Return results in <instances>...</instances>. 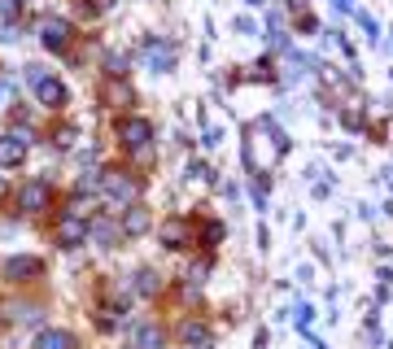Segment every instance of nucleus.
Segmentation results:
<instances>
[{"label":"nucleus","instance_id":"5","mask_svg":"<svg viewBox=\"0 0 393 349\" xmlns=\"http://www.w3.org/2000/svg\"><path fill=\"white\" fill-rule=\"evenodd\" d=\"M118 136H123V144H127V148H144L153 131H149V123H144V118H127Z\"/></svg>","mask_w":393,"mask_h":349},{"label":"nucleus","instance_id":"14","mask_svg":"<svg viewBox=\"0 0 393 349\" xmlns=\"http://www.w3.org/2000/svg\"><path fill=\"white\" fill-rule=\"evenodd\" d=\"M53 144H57V148H70V144H75V127H57Z\"/></svg>","mask_w":393,"mask_h":349},{"label":"nucleus","instance_id":"7","mask_svg":"<svg viewBox=\"0 0 393 349\" xmlns=\"http://www.w3.org/2000/svg\"><path fill=\"white\" fill-rule=\"evenodd\" d=\"M36 96H40V105H48V109H61V105H66V88H61L57 79L36 83Z\"/></svg>","mask_w":393,"mask_h":349},{"label":"nucleus","instance_id":"3","mask_svg":"<svg viewBox=\"0 0 393 349\" xmlns=\"http://www.w3.org/2000/svg\"><path fill=\"white\" fill-rule=\"evenodd\" d=\"M26 162V140L13 131V136H0V166H22Z\"/></svg>","mask_w":393,"mask_h":349},{"label":"nucleus","instance_id":"12","mask_svg":"<svg viewBox=\"0 0 393 349\" xmlns=\"http://www.w3.org/2000/svg\"><path fill=\"white\" fill-rule=\"evenodd\" d=\"M5 271H9L13 279H22V275H36L40 267H36V262H26V258H13V262H9V267H5Z\"/></svg>","mask_w":393,"mask_h":349},{"label":"nucleus","instance_id":"10","mask_svg":"<svg viewBox=\"0 0 393 349\" xmlns=\"http://www.w3.org/2000/svg\"><path fill=\"white\" fill-rule=\"evenodd\" d=\"M123 231H127V236H144V231H149V214H144L140 205H136V210H127Z\"/></svg>","mask_w":393,"mask_h":349},{"label":"nucleus","instance_id":"13","mask_svg":"<svg viewBox=\"0 0 393 349\" xmlns=\"http://www.w3.org/2000/svg\"><path fill=\"white\" fill-rule=\"evenodd\" d=\"M136 293L153 297V293H157V275H153V271H140V275H136Z\"/></svg>","mask_w":393,"mask_h":349},{"label":"nucleus","instance_id":"1","mask_svg":"<svg viewBox=\"0 0 393 349\" xmlns=\"http://www.w3.org/2000/svg\"><path fill=\"white\" fill-rule=\"evenodd\" d=\"M48 205H53V188H48L44 179H36V184H26V188H22V210L44 214Z\"/></svg>","mask_w":393,"mask_h":349},{"label":"nucleus","instance_id":"8","mask_svg":"<svg viewBox=\"0 0 393 349\" xmlns=\"http://www.w3.org/2000/svg\"><path fill=\"white\" fill-rule=\"evenodd\" d=\"M162 245L184 249V245H188V223H184V219H167V223H162Z\"/></svg>","mask_w":393,"mask_h":349},{"label":"nucleus","instance_id":"15","mask_svg":"<svg viewBox=\"0 0 393 349\" xmlns=\"http://www.w3.org/2000/svg\"><path fill=\"white\" fill-rule=\"evenodd\" d=\"M18 9H22L18 0H0V18H9V22H13V18H18Z\"/></svg>","mask_w":393,"mask_h":349},{"label":"nucleus","instance_id":"9","mask_svg":"<svg viewBox=\"0 0 393 349\" xmlns=\"http://www.w3.org/2000/svg\"><path fill=\"white\" fill-rule=\"evenodd\" d=\"M36 349H75V336L70 332H40V341H36Z\"/></svg>","mask_w":393,"mask_h":349},{"label":"nucleus","instance_id":"16","mask_svg":"<svg viewBox=\"0 0 393 349\" xmlns=\"http://www.w3.org/2000/svg\"><path fill=\"white\" fill-rule=\"evenodd\" d=\"M0 196H5V179H0Z\"/></svg>","mask_w":393,"mask_h":349},{"label":"nucleus","instance_id":"4","mask_svg":"<svg viewBox=\"0 0 393 349\" xmlns=\"http://www.w3.org/2000/svg\"><path fill=\"white\" fill-rule=\"evenodd\" d=\"M84 236H88V223L75 219V214H66L61 227H57V240H61L66 249H75V245H84Z\"/></svg>","mask_w":393,"mask_h":349},{"label":"nucleus","instance_id":"2","mask_svg":"<svg viewBox=\"0 0 393 349\" xmlns=\"http://www.w3.org/2000/svg\"><path fill=\"white\" fill-rule=\"evenodd\" d=\"M101 188H105L109 196H118V201H131V196L140 192V184H136L131 175H123V171H109V175L101 179Z\"/></svg>","mask_w":393,"mask_h":349},{"label":"nucleus","instance_id":"6","mask_svg":"<svg viewBox=\"0 0 393 349\" xmlns=\"http://www.w3.org/2000/svg\"><path fill=\"white\" fill-rule=\"evenodd\" d=\"M40 40H44V48H66V44H70V26L57 22V18H48L40 26Z\"/></svg>","mask_w":393,"mask_h":349},{"label":"nucleus","instance_id":"11","mask_svg":"<svg viewBox=\"0 0 393 349\" xmlns=\"http://www.w3.org/2000/svg\"><path fill=\"white\" fill-rule=\"evenodd\" d=\"M88 231H92V236H96V240H101L105 249H114V240H118V227H114V223H92Z\"/></svg>","mask_w":393,"mask_h":349}]
</instances>
